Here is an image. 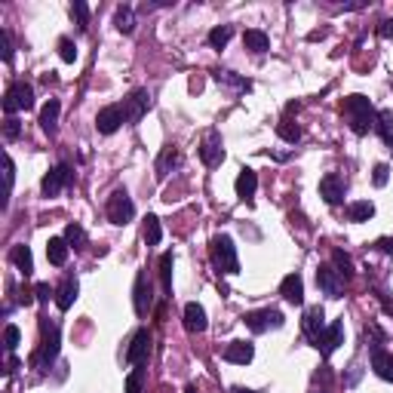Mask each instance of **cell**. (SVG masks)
Here are the masks:
<instances>
[{
  "instance_id": "obj_1",
  "label": "cell",
  "mask_w": 393,
  "mask_h": 393,
  "mask_svg": "<svg viewBox=\"0 0 393 393\" xmlns=\"http://www.w3.org/2000/svg\"><path fill=\"white\" fill-rule=\"evenodd\" d=\"M341 114L357 135H369L375 126H378V111H375V105L369 102L366 96H359V92H353V96L344 98Z\"/></svg>"
},
{
  "instance_id": "obj_2",
  "label": "cell",
  "mask_w": 393,
  "mask_h": 393,
  "mask_svg": "<svg viewBox=\"0 0 393 393\" xmlns=\"http://www.w3.org/2000/svg\"><path fill=\"white\" fill-rule=\"evenodd\" d=\"M40 348L34 350V357H31V366L37 369V372H50V366L56 363L59 357V344H61V332H59V322L56 320H43L40 322Z\"/></svg>"
},
{
  "instance_id": "obj_3",
  "label": "cell",
  "mask_w": 393,
  "mask_h": 393,
  "mask_svg": "<svg viewBox=\"0 0 393 393\" xmlns=\"http://www.w3.org/2000/svg\"><path fill=\"white\" fill-rule=\"evenodd\" d=\"M209 258H212V267L218 274H240V255H237V246L228 234L212 237Z\"/></svg>"
},
{
  "instance_id": "obj_4",
  "label": "cell",
  "mask_w": 393,
  "mask_h": 393,
  "mask_svg": "<svg viewBox=\"0 0 393 393\" xmlns=\"http://www.w3.org/2000/svg\"><path fill=\"white\" fill-rule=\"evenodd\" d=\"M105 215H107V221L111 225H129V221L135 218V203H133V197L126 194V191H114L111 197H107V206H105Z\"/></svg>"
},
{
  "instance_id": "obj_5",
  "label": "cell",
  "mask_w": 393,
  "mask_h": 393,
  "mask_svg": "<svg viewBox=\"0 0 393 393\" xmlns=\"http://www.w3.org/2000/svg\"><path fill=\"white\" fill-rule=\"evenodd\" d=\"M34 107V87L25 80H15L3 96V111L6 117H15V111H31Z\"/></svg>"
},
{
  "instance_id": "obj_6",
  "label": "cell",
  "mask_w": 393,
  "mask_h": 393,
  "mask_svg": "<svg viewBox=\"0 0 393 393\" xmlns=\"http://www.w3.org/2000/svg\"><path fill=\"white\" fill-rule=\"evenodd\" d=\"M243 322H246V329H252L255 335H261V332H271V329H280L283 322H286V317H283L276 307H261V311L246 313Z\"/></svg>"
},
{
  "instance_id": "obj_7",
  "label": "cell",
  "mask_w": 393,
  "mask_h": 393,
  "mask_svg": "<svg viewBox=\"0 0 393 393\" xmlns=\"http://www.w3.org/2000/svg\"><path fill=\"white\" fill-rule=\"evenodd\" d=\"M71 181H74V169L68 163H59L56 169H50V172L43 175L40 191H43V197H59L65 188H71Z\"/></svg>"
},
{
  "instance_id": "obj_8",
  "label": "cell",
  "mask_w": 393,
  "mask_h": 393,
  "mask_svg": "<svg viewBox=\"0 0 393 393\" xmlns=\"http://www.w3.org/2000/svg\"><path fill=\"white\" fill-rule=\"evenodd\" d=\"M200 160H203L209 169H215L221 160H225V142H221L218 129H209V133L203 135V142H200Z\"/></svg>"
},
{
  "instance_id": "obj_9",
  "label": "cell",
  "mask_w": 393,
  "mask_h": 393,
  "mask_svg": "<svg viewBox=\"0 0 393 393\" xmlns=\"http://www.w3.org/2000/svg\"><path fill=\"white\" fill-rule=\"evenodd\" d=\"M151 344H154V338H151L148 329H138V332L133 335V341H129V348H126V363L133 369L144 366L151 357Z\"/></svg>"
},
{
  "instance_id": "obj_10",
  "label": "cell",
  "mask_w": 393,
  "mask_h": 393,
  "mask_svg": "<svg viewBox=\"0 0 393 393\" xmlns=\"http://www.w3.org/2000/svg\"><path fill=\"white\" fill-rule=\"evenodd\" d=\"M317 286H320L322 295L341 298V295H344V276L338 274L332 265H320V267H317Z\"/></svg>"
},
{
  "instance_id": "obj_11",
  "label": "cell",
  "mask_w": 393,
  "mask_h": 393,
  "mask_svg": "<svg viewBox=\"0 0 393 393\" xmlns=\"http://www.w3.org/2000/svg\"><path fill=\"white\" fill-rule=\"evenodd\" d=\"M126 123V114H123V105L117 102V105H107V107H102V111L96 114V129L102 135H114L117 129Z\"/></svg>"
},
{
  "instance_id": "obj_12",
  "label": "cell",
  "mask_w": 393,
  "mask_h": 393,
  "mask_svg": "<svg viewBox=\"0 0 393 393\" xmlns=\"http://www.w3.org/2000/svg\"><path fill=\"white\" fill-rule=\"evenodd\" d=\"M123 114H126V123H138L144 117V111L151 107V92L148 89H135L129 92V98H123Z\"/></svg>"
},
{
  "instance_id": "obj_13",
  "label": "cell",
  "mask_w": 393,
  "mask_h": 393,
  "mask_svg": "<svg viewBox=\"0 0 393 393\" xmlns=\"http://www.w3.org/2000/svg\"><path fill=\"white\" fill-rule=\"evenodd\" d=\"M344 194H348V184H344L341 175L329 172V175H322V179H320V197L326 200L329 206L344 203Z\"/></svg>"
},
{
  "instance_id": "obj_14",
  "label": "cell",
  "mask_w": 393,
  "mask_h": 393,
  "mask_svg": "<svg viewBox=\"0 0 393 393\" xmlns=\"http://www.w3.org/2000/svg\"><path fill=\"white\" fill-rule=\"evenodd\" d=\"M133 298H135V313L138 317H148L151 307H154V292H151V280H148V274L144 271H138V276H135Z\"/></svg>"
},
{
  "instance_id": "obj_15",
  "label": "cell",
  "mask_w": 393,
  "mask_h": 393,
  "mask_svg": "<svg viewBox=\"0 0 393 393\" xmlns=\"http://www.w3.org/2000/svg\"><path fill=\"white\" fill-rule=\"evenodd\" d=\"M341 344H344V320H335L332 326H326V332L320 335V341L313 344V348H317L322 357H332Z\"/></svg>"
},
{
  "instance_id": "obj_16",
  "label": "cell",
  "mask_w": 393,
  "mask_h": 393,
  "mask_svg": "<svg viewBox=\"0 0 393 393\" xmlns=\"http://www.w3.org/2000/svg\"><path fill=\"white\" fill-rule=\"evenodd\" d=\"M322 320H326V313H322L320 304H313V307H307V311H304V322H302V326H304V335H307V341H311V344H317L320 335L326 332V322H322Z\"/></svg>"
},
{
  "instance_id": "obj_17",
  "label": "cell",
  "mask_w": 393,
  "mask_h": 393,
  "mask_svg": "<svg viewBox=\"0 0 393 393\" xmlns=\"http://www.w3.org/2000/svg\"><path fill=\"white\" fill-rule=\"evenodd\" d=\"M372 372L384 381H393V353L384 350L381 344H372Z\"/></svg>"
},
{
  "instance_id": "obj_18",
  "label": "cell",
  "mask_w": 393,
  "mask_h": 393,
  "mask_svg": "<svg viewBox=\"0 0 393 393\" xmlns=\"http://www.w3.org/2000/svg\"><path fill=\"white\" fill-rule=\"evenodd\" d=\"M280 295L286 298L289 304H304V280H302L298 274L283 276V283H280Z\"/></svg>"
},
{
  "instance_id": "obj_19",
  "label": "cell",
  "mask_w": 393,
  "mask_h": 393,
  "mask_svg": "<svg viewBox=\"0 0 393 393\" xmlns=\"http://www.w3.org/2000/svg\"><path fill=\"white\" fill-rule=\"evenodd\" d=\"M252 357H255V348L249 341H230L225 348V363L246 366V363H252Z\"/></svg>"
},
{
  "instance_id": "obj_20",
  "label": "cell",
  "mask_w": 393,
  "mask_h": 393,
  "mask_svg": "<svg viewBox=\"0 0 393 393\" xmlns=\"http://www.w3.org/2000/svg\"><path fill=\"white\" fill-rule=\"evenodd\" d=\"M206 326H209V320H206L203 304H197V302L184 304V329L188 332H206Z\"/></svg>"
},
{
  "instance_id": "obj_21",
  "label": "cell",
  "mask_w": 393,
  "mask_h": 393,
  "mask_svg": "<svg viewBox=\"0 0 393 393\" xmlns=\"http://www.w3.org/2000/svg\"><path fill=\"white\" fill-rule=\"evenodd\" d=\"M59 111H61L59 98H50V102L40 107V129H43L46 135H56V129H59Z\"/></svg>"
},
{
  "instance_id": "obj_22",
  "label": "cell",
  "mask_w": 393,
  "mask_h": 393,
  "mask_svg": "<svg viewBox=\"0 0 393 393\" xmlns=\"http://www.w3.org/2000/svg\"><path fill=\"white\" fill-rule=\"evenodd\" d=\"M68 252H71V246H68L65 237H50V243H46V258H50V265L65 267L68 265Z\"/></svg>"
},
{
  "instance_id": "obj_23",
  "label": "cell",
  "mask_w": 393,
  "mask_h": 393,
  "mask_svg": "<svg viewBox=\"0 0 393 393\" xmlns=\"http://www.w3.org/2000/svg\"><path fill=\"white\" fill-rule=\"evenodd\" d=\"M255 191H258V175H255V169H240V175H237V197L240 200H252L255 197Z\"/></svg>"
},
{
  "instance_id": "obj_24",
  "label": "cell",
  "mask_w": 393,
  "mask_h": 393,
  "mask_svg": "<svg viewBox=\"0 0 393 393\" xmlns=\"http://www.w3.org/2000/svg\"><path fill=\"white\" fill-rule=\"evenodd\" d=\"M10 261H13L15 267H19L22 276H31V274H34V258H31V249H28L25 243L13 246V249H10Z\"/></svg>"
},
{
  "instance_id": "obj_25",
  "label": "cell",
  "mask_w": 393,
  "mask_h": 393,
  "mask_svg": "<svg viewBox=\"0 0 393 393\" xmlns=\"http://www.w3.org/2000/svg\"><path fill=\"white\" fill-rule=\"evenodd\" d=\"M212 77H215V83H218V87H230V89H237V92H249L252 89V83L246 80V77H237L234 71H228V68L212 71Z\"/></svg>"
},
{
  "instance_id": "obj_26",
  "label": "cell",
  "mask_w": 393,
  "mask_h": 393,
  "mask_svg": "<svg viewBox=\"0 0 393 393\" xmlns=\"http://www.w3.org/2000/svg\"><path fill=\"white\" fill-rule=\"evenodd\" d=\"M77 292H80V286H77V280L74 276H65V283L56 289V304H59V311H68L74 302H77Z\"/></svg>"
},
{
  "instance_id": "obj_27",
  "label": "cell",
  "mask_w": 393,
  "mask_h": 393,
  "mask_svg": "<svg viewBox=\"0 0 393 393\" xmlns=\"http://www.w3.org/2000/svg\"><path fill=\"white\" fill-rule=\"evenodd\" d=\"M243 46L249 52H267V50H271V37H267L261 28H249L243 34Z\"/></svg>"
},
{
  "instance_id": "obj_28",
  "label": "cell",
  "mask_w": 393,
  "mask_h": 393,
  "mask_svg": "<svg viewBox=\"0 0 393 393\" xmlns=\"http://www.w3.org/2000/svg\"><path fill=\"white\" fill-rule=\"evenodd\" d=\"M179 163H181L179 148H172V144H169V148H163V154L157 157V179H166V175L172 172V169L179 166Z\"/></svg>"
},
{
  "instance_id": "obj_29",
  "label": "cell",
  "mask_w": 393,
  "mask_h": 393,
  "mask_svg": "<svg viewBox=\"0 0 393 393\" xmlns=\"http://www.w3.org/2000/svg\"><path fill=\"white\" fill-rule=\"evenodd\" d=\"M375 215V203L372 200H357V203L348 206V221H357V225H363Z\"/></svg>"
},
{
  "instance_id": "obj_30",
  "label": "cell",
  "mask_w": 393,
  "mask_h": 393,
  "mask_svg": "<svg viewBox=\"0 0 393 393\" xmlns=\"http://www.w3.org/2000/svg\"><path fill=\"white\" fill-rule=\"evenodd\" d=\"M114 25H117L120 34H133V31H135V13H133V6H117V13H114Z\"/></svg>"
},
{
  "instance_id": "obj_31",
  "label": "cell",
  "mask_w": 393,
  "mask_h": 393,
  "mask_svg": "<svg viewBox=\"0 0 393 393\" xmlns=\"http://www.w3.org/2000/svg\"><path fill=\"white\" fill-rule=\"evenodd\" d=\"M375 133H378L381 142L393 151V111H378V126H375Z\"/></svg>"
},
{
  "instance_id": "obj_32",
  "label": "cell",
  "mask_w": 393,
  "mask_h": 393,
  "mask_svg": "<svg viewBox=\"0 0 393 393\" xmlns=\"http://www.w3.org/2000/svg\"><path fill=\"white\" fill-rule=\"evenodd\" d=\"M332 267L344 276V280H350V276L357 274V267H353V258L348 255V252H341V249H335V252H332Z\"/></svg>"
},
{
  "instance_id": "obj_33",
  "label": "cell",
  "mask_w": 393,
  "mask_h": 393,
  "mask_svg": "<svg viewBox=\"0 0 393 393\" xmlns=\"http://www.w3.org/2000/svg\"><path fill=\"white\" fill-rule=\"evenodd\" d=\"M160 240H163V225H160L157 215H148V218H144V243L160 246Z\"/></svg>"
},
{
  "instance_id": "obj_34",
  "label": "cell",
  "mask_w": 393,
  "mask_h": 393,
  "mask_svg": "<svg viewBox=\"0 0 393 393\" xmlns=\"http://www.w3.org/2000/svg\"><path fill=\"white\" fill-rule=\"evenodd\" d=\"M172 265H175V255L172 252H163L160 255V280H163L166 295H172Z\"/></svg>"
},
{
  "instance_id": "obj_35",
  "label": "cell",
  "mask_w": 393,
  "mask_h": 393,
  "mask_svg": "<svg viewBox=\"0 0 393 393\" xmlns=\"http://www.w3.org/2000/svg\"><path fill=\"white\" fill-rule=\"evenodd\" d=\"M230 37H234V28H230V25H218V28L209 31V46H212V50H225Z\"/></svg>"
},
{
  "instance_id": "obj_36",
  "label": "cell",
  "mask_w": 393,
  "mask_h": 393,
  "mask_svg": "<svg viewBox=\"0 0 393 393\" xmlns=\"http://www.w3.org/2000/svg\"><path fill=\"white\" fill-rule=\"evenodd\" d=\"M65 240L71 249H83V246H87V230L77 225V221H71V225L65 228Z\"/></svg>"
},
{
  "instance_id": "obj_37",
  "label": "cell",
  "mask_w": 393,
  "mask_h": 393,
  "mask_svg": "<svg viewBox=\"0 0 393 393\" xmlns=\"http://www.w3.org/2000/svg\"><path fill=\"white\" fill-rule=\"evenodd\" d=\"M276 135H280L283 142L295 144V142H302V126H298V123H292V120H283L280 126H276Z\"/></svg>"
},
{
  "instance_id": "obj_38",
  "label": "cell",
  "mask_w": 393,
  "mask_h": 393,
  "mask_svg": "<svg viewBox=\"0 0 393 393\" xmlns=\"http://www.w3.org/2000/svg\"><path fill=\"white\" fill-rule=\"evenodd\" d=\"M144 381H148V372H144L142 366H135L133 372H129V378H126V393H142Z\"/></svg>"
},
{
  "instance_id": "obj_39",
  "label": "cell",
  "mask_w": 393,
  "mask_h": 393,
  "mask_svg": "<svg viewBox=\"0 0 393 393\" xmlns=\"http://www.w3.org/2000/svg\"><path fill=\"white\" fill-rule=\"evenodd\" d=\"M71 15H74L77 28H80V31H87V25H89V6L83 3V0H74V6H71Z\"/></svg>"
},
{
  "instance_id": "obj_40",
  "label": "cell",
  "mask_w": 393,
  "mask_h": 393,
  "mask_svg": "<svg viewBox=\"0 0 393 393\" xmlns=\"http://www.w3.org/2000/svg\"><path fill=\"white\" fill-rule=\"evenodd\" d=\"M59 56H61V61H68V65L77 61V43L71 40V37H61L59 40Z\"/></svg>"
},
{
  "instance_id": "obj_41",
  "label": "cell",
  "mask_w": 393,
  "mask_h": 393,
  "mask_svg": "<svg viewBox=\"0 0 393 393\" xmlns=\"http://www.w3.org/2000/svg\"><path fill=\"white\" fill-rule=\"evenodd\" d=\"M19 341H22V332H19V326H6L3 329V348H6V353H15V348H19Z\"/></svg>"
},
{
  "instance_id": "obj_42",
  "label": "cell",
  "mask_w": 393,
  "mask_h": 393,
  "mask_svg": "<svg viewBox=\"0 0 393 393\" xmlns=\"http://www.w3.org/2000/svg\"><path fill=\"white\" fill-rule=\"evenodd\" d=\"M19 135H22V123H19V117H6V120H3V138H6V142H15Z\"/></svg>"
},
{
  "instance_id": "obj_43",
  "label": "cell",
  "mask_w": 393,
  "mask_h": 393,
  "mask_svg": "<svg viewBox=\"0 0 393 393\" xmlns=\"http://www.w3.org/2000/svg\"><path fill=\"white\" fill-rule=\"evenodd\" d=\"M387 179H390V166H387V163H378V166H375V175H372L375 188H384V184H387Z\"/></svg>"
},
{
  "instance_id": "obj_44",
  "label": "cell",
  "mask_w": 393,
  "mask_h": 393,
  "mask_svg": "<svg viewBox=\"0 0 393 393\" xmlns=\"http://www.w3.org/2000/svg\"><path fill=\"white\" fill-rule=\"evenodd\" d=\"M0 59L3 61L13 59V43H10V34H6V31H0Z\"/></svg>"
},
{
  "instance_id": "obj_45",
  "label": "cell",
  "mask_w": 393,
  "mask_h": 393,
  "mask_svg": "<svg viewBox=\"0 0 393 393\" xmlns=\"http://www.w3.org/2000/svg\"><path fill=\"white\" fill-rule=\"evenodd\" d=\"M52 295H56V292L50 289V283H37V286H34V298H37V302H50Z\"/></svg>"
},
{
  "instance_id": "obj_46",
  "label": "cell",
  "mask_w": 393,
  "mask_h": 393,
  "mask_svg": "<svg viewBox=\"0 0 393 393\" xmlns=\"http://www.w3.org/2000/svg\"><path fill=\"white\" fill-rule=\"evenodd\" d=\"M378 34L384 37V40H393V15H390V19H384L378 25Z\"/></svg>"
},
{
  "instance_id": "obj_47",
  "label": "cell",
  "mask_w": 393,
  "mask_h": 393,
  "mask_svg": "<svg viewBox=\"0 0 393 393\" xmlns=\"http://www.w3.org/2000/svg\"><path fill=\"white\" fill-rule=\"evenodd\" d=\"M3 163H6V194H10V191H13V181H15V166H13L10 157H6Z\"/></svg>"
},
{
  "instance_id": "obj_48",
  "label": "cell",
  "mask_w": 393,
  "mask_h": 393,
  "mask_svg": "<svg viewBox=\"0 0 393 393\" xmlns=\"http://www.w3.org/2000/svg\"><path fill=\"white\" fill-rule=\"evenodd\" d=\"M378 249L381 252H393V237H384V240H378Z\"/></svg>"
},
{
  "instance_id": "obj_49",
  "label": "cell",
  "mask_w": 393,
  "mask_h": 393,
  "mask_svg": "<svg viewBox=\"0 0 393 393\" xmlns=\"http://www.w3.org/2000/svg\"><path fill=\"white\" fill-rule=\"evenodd\" d=\"M230 393H258V390H249V387H234Z\"/></svg>"
},
{
  "instance_id": "obj_50",
  "label": "cell",
  "mask_w": 393,
  "mask_h": 393,
  "mask_svg": "<svg viewBox=\"0 0 393 393\" xmlns=\"http://www.w3.org/2000/svg\"><path fill=\"white\" fill-rule=\"evenodd\" d=\"M313 393H322V390H313Z\"/></svg>"
},
{
  "instance_id": "obj_51",
  "label": "cell",
  "mask_w": 393,
  "mask_h": 393,
  "mask_svg": "<svg viewBox=\"0 0 393 393\" xmlns=\"http://www.w3.org/2000/svg\"><path fill=\"white\" fill-rule=\"evenodd\" d=\"M390 87H393V80H390Z\"/></svg>"
}]
</instances>
